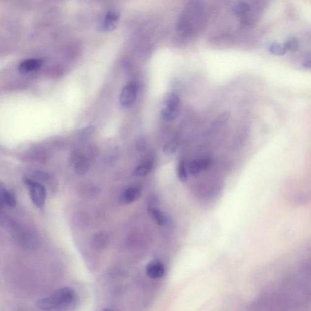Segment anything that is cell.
<instances>
[{
	"mask_svg": "<svg viewBox=\"0 0 311 311\" xmlns=\"http://www.w3.org/2000/svg\"><path fill=\"white\" fill-rule=\"evenodd\" d=\"M76 294L73 289L65 287L56 290L50 296L38 300L39 309L45 311H67L76 302Z\"/></svg>",
	"mask_w": 311,
	"mask_h": 311,
	"instance_id": "cell-1",
	"label": "cell"
},
{
	"mask_svg": "<svg viewBox=\"0 0 311 311\" xmlns=\"http://www.w3.org/2000/svg\"><path fill=\"white\" fill-rule=\"evenodd\" d=\"M203 4L199 1H191L187 5L176 24V30L181 35L192 33L204 15Z\"/></svg>",
	"mask_w": 311,
	"mask_h": 311,
	"instance_id": "cell-2",
	"label": "cell"
},
{
	"mask_svg": "<svg viewBox=\"0 0 311 311\" xmlns=\"http://www.w3.org/2000/svg\"><path fill=\"white\" fill-rule=\"evenodd\" d=\"M164 108L161 110V116L166 121H172L177 118L180 111L181 100L178 95L170 93L164 98Z\"/></svg>",
	"mask_w": 311,
	"mask_h": 311,
	"instance_id": "cell-3",
	"label": "cell"
},
{
	"mask_svg": "<svg viewBox=\"0 0 311 311\" xmlns=\"http://www.w3.org/2000/svg\"><path fill=\"white\" fill-rule=\"evenodd\" d=\"M138 85L136 82H129L123 88L120 95L122 107L128 108L134 104L138 94Z\"/></svg>",
	"mask_w": 311,
	"mask_h": 311,
	"instance_id": "cell-4",
	"label": "cell"
},
{
	"mask_svg": "<svg viewBox=\"0 0 311 311\" xmlns=\"http://www.w3.org/2000/svg\"><path fill=\"white\" fill-rule=\"evenodd\" d=\"M26 183L29 187L31 199L38 208L43 207L45 204L46 199V191L45 187L41 184L33 182L30 180L26 181Z\"/></svg>",
	"mask_w": 311,
	"mask_h": 311,
	"instance_id": "cell-5",
	"label": "cell"
},
{
	"mask_svg": "<svg viewBox=\"0 0 311 311\" xmlns=\"http://www.w3.org/2000/svg\"><path fill=\"white\" fill-rule=\"evenodd\" d=\"M146 272L147 276L152 279H162L166 273L164 264L158 261H152L148 264Z\"/></svg>",
	"mask_w": 311,
	"mask_h": 311,
	"instance_id": "cell-6",
	"label": "cell"
},
{
	"mask_svg": "<svg viewBox=\"0 0 311 311\" xmlns=\"http://www.w3.org/2000/svg\"><path fill=\"white\" fill-rule=\"evenodd\" d=\"M211 162V160L207 157L194 159L189 164L188 172L192 176H198L209 168Z\"/></svg>",
	"mask_w": 311,
	"mask_h": 311,
	"instance_id": "cell-7",
	"label": "cell"
},
{
	"mask_svg": "<svg viewBox=\"0 0 311 311\" xmlns=\"http://www.w3.org/2000/svg\"><path fill=\"white\" fill-rule=\"evenodd\" d=\"M120 15L118 12L109 11L106 14L103 22L100 25V29L103 31H111L118 26Z\"/></svg>",
	"mask_w": 311,
	"mask_h": 311,
	"instance_id": "cell-8",
	"label": "cell"
},
{
	"mask_svg": "<svg viewBox=\"0 0 311 311\" xmlns=\"http://www.w3.org/2000/svg\"><path fill=\"white\" fill-rule=\"evenodd\" d=\"M43 61L40 59H30L21 62L19 70L21 73L28 74L37 71L42 66Z\"/></svg>",
	"mask_w": 311,
	"mask_h": 311,
	"instance_id": "cell-9",
	"label": "cell"
},
{
	"mask_svg": "<svg viewBox=\"0 0 311 311\" xmlns=\"http://www.w3.org/2000/svg\"><path fill=\"white\" fill-rule=\"evenodd\" d=\"M73 163L75 172L82 176L88 172L90 168L89 160L84 155L76 154L73 156Z\"/></svg>",
	"mask_w": 311,
	"mask_h": 311,
	"instance_id": "cell-10",
	"label": "cell"
},
{
	"mask_svg": "<svg viewBox=\"0 0 311 311\" xmlns=\"http://www.w3.org/2000/svg\"><path fill=\"white\" fill-rule=\"evenodd\" d=\"M253 7L252 4L248 1H238L235 2L231 7V10L233 14L242 18L253 14L252 12Z\"/></svg>",
	"mask_w": 311,
	"mask_h": 311,
	"instance_id": "cell-11",
	"label": "cell"
},
{
	"mask_svg": "<svg viewBox=\"0 0 311 311\" xmlns=\"http://www.w3.org/2000/svg\"><path fill=\"white\" fill-rule=\"evenodd\" d=\"M141 194V189L138 187H131L124 191L121 196V203L124 204H129L134 203L140 198Z\"/></svg>",
	"mask_w": 311,
	"mask_h": 311,
	"instance_id": "cell-12",
	"label": "cell"
},
{
	"mask_svg": "<svg viewBox=\"0 0 311 311\" xmlns=\"http://www.w3.org/2000/svg\"><path fill=\"white\" fill-rule=\"evenodd\" d=\"M110 239L107 233L99 232L94 236L92 240V245L95 249L102 250L108 245Z\"/></svg>",
	"mask_w": 311,
	"mask_h": 311,
	"instance_id": "cell-13",
	"label": "cell"
},
{
	"mask_svg": "<svg viewBox=\"0 0 311 311\" xmlns=\"http://www.w3.org/2000/svg\"><path fill=\"white\" fill-rule=\"evenodd\" d=\"M0 198H1V204L6 205L10 207H14L16 206L17 201L14 194L10 192L9 190L1 187L0 190Z\"/></svg>",
	"mask_w": 311,
	"mask_h": 311,
	"instance_id": "cell-14",
	"label": "cell"
},
{
	"mask_svg": "<svg viewBox=\"0 0 311 311\" xmlns=\"http://www.w3.org/2000/svg\"><path fill=\"white\" fill-rule=\"evenodd\" d=\"M150 213L151 214L153 218L157 224L159 225H165L168 224V219L164 212L159 209L151 208L149 209Z\"/></svg>",
	"mask_w": 311,
	"mask_h": 311,
	"instance_id": "cell-15",
	"label": "cell"
},
{
	"mask_svg": "<svg viewBox=\"0 0 311 311\" xmlns=\"http://www.w3.org/2000/svg\"><path fill=\"white\" fill-rule=\"evenodd\" d=\"M153 167H154V162L152 160H147L136 168L135 171H134V174L137 176H141V177L147 176L152 172Z\"/></svg>",
	"mask_w": 311,
	"mask_h": 311,
	"instance_id": "cell-16",
	"label": "cell"
},
{
	"mask_svg": "<svg viewBox=\"0 0 311 311\" xmlns=\"http://www.w3.org/2000/svg\"><path fill=\"white\" fill-rule=\"evenodd\" d=\"M179 145H180V142H179L178 139L177 137H174L165 144L163 147V152L166 155H172L178 150Z\"/></svg>",
	"mask_w": 311,
	"mask_h": 311,
	"instance_id": "cell-17",
	"label": "cell"
},
{
	"mask_svg": "<svg viewBox=\"0 0 311 311\" xmlns=\"http://www.w3.org/2000/svg\"><path fill=\"white\" fill-rule=\"evenodd\" d=\"M177 175L181 182L186 183L188 180V171L184 160H181L179 162L177 167Z\"/></svg>",
	"mask_w": 311,
	"mask_h": 311,
	"instance_id": "cell-18",
	"label": "cell"
},
{
	"mask_svg": "<svg viewBox=\"0 0 311 311\" xmlns=\"http://www.w3.org/2000/svg\"><path fill=\"white\" fill-rule=\"evenodd\" d=\"M269 50L271 53L278 56L284 55V54H286L283 45L278 43L271 44L269 47Z\"/></svg>",
	"mask_w": 311,
	"mask_h": 311,
	"instance_id": "cell-19",
	"label": "cell"
},
{
	"mask_svg": "<svg viewBox=\"0 0 311 311\" xmlns=\"http://www.w3.org/2000/svg\"><path fill=\"white\" fill-rule=\"evenodd\" d=\"M94 131V127L89 126L85 128L80 134V139L82 140L87 139L93 134Z\"/></svg>",
	"mask_w": 311,
	"mask_h": 311,
	"instance_id": "cell-20",
	"label": "cell"
},
{
	"mask_svg": "<svg viewBox=\"0 0 311 311\" xmlns=\"http://www.w3.org/2000/svg\"><path fill=\"white\" fill-rule=\"evenodd\" d=\"M103 311H113V310H111V309H105V310H103Z\"/></svg>",
	"mask_w": 311,
	"mask_h": 311,
	"instance_id": "cell-21",
	"label": "cell"
}]
</instances>
